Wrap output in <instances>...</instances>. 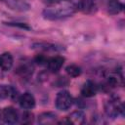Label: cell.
Wrapping results in <instances>:
<instances>
[{
  "label": "cell",
  "mask_w": 125,
  "mask_h": 125,
  "mask_svg": "<svg viewBox=\"0 0 125 125\" xmlns=\"http://www.w3.org/2000/svg\"><path fill=\"white\" fill-rule=\"evenodd\" d=\"M76 5L70 3H62L61 1L51 4L43 11V16L47 20H61L70 17L76 10Z\"/></svg>",
  "instance_id": "6da1fadb"
},
{
  "label": "cell",
  "mask_w": 125,
  "mask_h": 125,
  "mask_svg": "<svg viewBox=\"0 0 125 125\" xmlns=\"http://www.w3.org/2000/svg\"><path fill=\"white\" fill-rule=\"evenodd\" d=\"M104 111L107 114V116L115 118V117L123 114L124 105L121 102L117 101V99H111V100H109L105 103Z\"/></svg>",
  "instance_id": "7a4b0ae2"
},
{
  "label": "cell",
  "mask_w": 125,
  "mask_h": 125,
  "mask_svg": "<svg viewBox=\"0 0 125 125\" xmlns=\"http://www.w3.org/2000/svg\"><path fill=\"white\" fill-rule=\"evenodd\" d=\"M72 103H73V99L69 94V92L67 91H61L57 95L55 101L56 107L59 110H62V111L67 110L72 105Z\"/></svg>",
  "instance_id": "3957f363"
},
{
  "label": "cell",
  "mask_w": 125,
  "mask_h": 125,
  "mask_svg": "<svg viewBox=\"0 0 125 125\" xmlns=\"http://www.w3.org/2000/svg\"><path fill=\"white\" fill-rule=\"evenodd\" d=\"M1 118L3 119V121H4L5 123H8V124H15V123L18 121L19 115H18L17 110H16L14 107L8 106V107H5V108L1 111Z\"/></svg>",
  "instance_id": "277c9868"
},
{
  "label": "cell",
  "mask_w": 125,
  "mask_h": 125,
  "mask_svg": "<svg viewBox=\"0 0 125 125\" xmlns=\"http://www.w3.org/2000/svg\"><path fill=\"white\" fill-rule=\"evenodd\" d=\"M64 62V59L61 56H55L47 60L46 65L51 72H58Z\"/></svg>",
  "instance_id": "5b68a950"
},
{
  "label": "cell",
  "mask_w": 125,
  "mask_h": 125,
  "mask_svg": "<svg viewBox=\"0 0 125 125\" xmlns=\"http://www.w3.org/2000/svg\"><path fill=\"white\" fill-rule=\"evenodd\" d=\"M97 92H98V86L94 81H91V80L86 81L81 88V94L83 97H86V98L94 97L97 94Z\"/></svg>",
  "instance_id": "8992f818"
},
{
  "label": "cell",
  "mask_w": 125,
  "mask_h": 125,
  "mask_svg": "<svg viewBox=\"0 0 125 125\" xmlns=\"http://www.w3.org/2000/svg\"><path fill=\"white\" fill-rule=\"evenodd\" d=\"M19 104H20L21 107H22L24 109H31L35 105V99H34L33 95H31L30 93H24L20 96Z\"/></svg>",
  "instance_id": "52a82bcc"
},
{
  "label": "cell",
  "mask_w": 125,
  "mask_h": 125,
  "mask_svg": "<svg viewBox=\"0 0 125 125\" xmlns=\"http://www.w3.org/2000/svg\"><path fill=\"white\" fill-rule=\"evenodd\" d=\"M67 121L68 123H71V124L81 125L85 123V114L81 110H75L68 115Z\"/></svg>",
  "instance_id": "ba28073f"
},
{
  "label": "cell",
  "mask_w": 125,
  "mask_h": 125,
  "mask_svg": "<svg viewBox=\"0 0 125 125\" xmlns=\"http://www.w3.org/2000/svg\"><path fill=\"white\" fill-rule=\"evenodd\" d=\"M13 57L10 53H3L0 55V67L3 70H9L13 66Z\"/></svg>",
  "instance_id": "9c48e42d"
},
{
  "label": "cell",
  "mask_w": 125,
  "mask_h": 125,
  "mask_svg": "<svg viewBox=\"0 0 125 125\" xmlns=\"http://www.w3.org/2000/svg\"><path fill=\"white\" fill-rule=\"evenodd\" d=\"M16 90L12 86L9 85H1L0 86V100L5 99H13L16 97Z\"/></svg>",
  "instance_id": "30bf717a"
},
{
  "label": "cell",
  "mask_w": 125,
  "mask_h": 125,
  "mask_svg": "<svg viewBox=\"0 0 125 125\" xmlns=\"http://www.w3.org/2000/svg\"><path fill=\"white\" fill-rule=\"evenodd\" d=\"M123 10V4L119 0H108L107 2V12L111 15L119 14Z\"/></svg>",
  "instance_id": "8fae6325"
},
{
  "label": "cell",
  "mask_w": 125,
  "mask_h": 125,
  "mask_svg": "<svg viewBox=\"0 0 125 125\" xmlns=\"http://www.w3.org/2000/svg\"><path fill=\"white\" fill-rule=\"evenodd\" d=\"M40 124H53L57 122V115L53 112H43L38 117Z\"/></svg>",
  "instance_id": "7c38bea8"
},
{
  "label": "cell",
  "mask_w": 125,
  "mask_h": 125,
  "mask_svg": "<svg viewBox=\"0 0 125 125\" xmlns=\"http://www.w3.org/2000/svg\"><path fill=\"white\" fill-rule=\"evenodd\" d=\"M32 66L29 65L28 63H21L19 68L17 69V72L21 75V76H23V77H27L29 76L30 74H32Z\"/></svg>",
  "instance_id": "4fadbf2b"
},
{
  "label": "cell",
  "mask_w": 125,
  "mask_h": 125,
  "mask_svg": "<svg viewBox=\"0 0 125 125\" xmlns=\"http://www.w3.org/2000/svg\"><path fill=\"white\" fill-rule=\"evenodd\" d=\"M66 73L70 77H77L81 74V68L76 64H69L65 67Z\"/></svg>",
  "instance_id": "5bb4252c"
},
{
  "label": "cell",
  "mask_w": 125,
  "mask_h": 125,
  "mask_svg": "<svg viewBox=\"0 0 125 125\" xmlns=\"http://www.w3.org/2000/svg\"><path fill=\"white\" fill-rule=\"evenodd\" d=\"M33 120V114L29 111H25L22 114V122L23 123H31Z\"/></svg>",
  "instance_id": "9a60e30c"
},
{
  "label": "cell",
  "mask_w": 125,
  "mask_h": 125,
  "mask_svg": "<svg viewBox=\"0 0 125 125\" xmlns=\"http://www.w3.org/2000/svg\"><path fill=\"white\" fill-rule=\"evenodd\" d=\"M59 1H61V0H48V2H49L50 4H54V3H57V2H59Z\"/></svg>",
  "instance_id": "2e32d148"
}]
</instances>
